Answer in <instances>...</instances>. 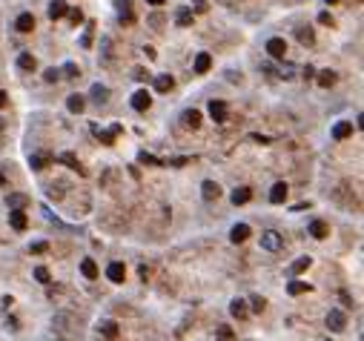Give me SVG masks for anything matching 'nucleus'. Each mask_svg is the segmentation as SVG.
I'll list each match as a JSON object with an SVG mask.
<instances>
[{
  "label": "nucleus",
  "mask_w": 364,
  "mask_h": 341,
  "mask_svg": "<svg viewBox=\"0 0 364 341\" xmlns=\"http://www.w3.org/2000/svg\"><path fill=\"white\" fill-rule=\"evenodd\" d=\"M249 304H252V313H264V307H267V301L261 298V295H252Z\"/></svg>",
  "instance_id": "obj_39"
},
{
  "label": "nucleus",
  "mask_w": 364,
  "mask_h": 341,
  "mask_svg": "<svg viewBox=\"0 0 364 341\" xmlns=\"http://www.w3.org/2000/svg\"><path fill=\"white\" fill-rule=\"evenodd\" d=\"M353 135V123L350 120H338L335 126H333V138L335 141H344V138H350Z\"/></svg>",
  "instance_id": "obj_12"
},
{
  "label": "nucleus",
  "mask_w": 364,
  "mask_h": 341,
  "mask_svg": "<svg viewBox=\"0 0 364 341\" xmlns=\"http://www.w3.org/2000/svg\"><path fill=\"white\" fill-rule=\"evenodd\" d=\"M310 264H313V258H298V261H293V267H290V273L293 275H298V273H304V270H307V267H310Z\"/></svg>",
  "instance_id": "obj_33"
},
{
  "label": "nucleus",
  "mask_w": 364,
  "mask_h": 341,
  "mask_svg": "<svg viewBox=\"0 0 364 341\" xmlns=\"http://www.w3.org/2000/svg\"><path fill=\"white\" fill-rule=\"evenodd\" d=\"M207 9H210V3H207V0H192V12H198V15H204Z\"/></svg>",
  "instance_id": "obj_41"
},
{
  "label": "nucleus",
  "mask_w": 364,
  "mask_h": 341,
  "mask_svg": "<svg viewBox=\"0 0 364 341\" xmlns=\"http://www.w3.org/2000/svg\"><path fill=\"white\" fill-rule=\"evenodd\" d=\"M318 23H324V26H333V15H330V12H321V15H318Z\"/></svg>",
  "instance_id": "obj_44"
},
{
  "label": "nucleus",
  "mask_w": 364,
  "mask_h": 341,
  "mask_svg": "<svg viewBox=\"0 0 364 341\" xmlns=\"http://www.w3.org/2000/svg\"><path fill=\"white\" fill-rule=\"evenodd\" d=\"M307 290H310L307 281H290V284H287V292H290V295H301V292H307Z\"/></svg>",
  "instance_id": "obj_32"
},
{
  "label": "nucleus",
  "mask_w": 364,
  "mask_h": 341,
  "mask_svg": "<svg viewBox=\"0 0 364 341\" xmlns=\"http://www.w3.org/2000/svg\"><path fill=\"white\" fill-rule=\"evenodd\" d=\"M86 101H83V95H69V112H75V115H81Z\"/></svg>",
  "instance_id": "obj_30"
},
{
  "label": "nucleus",
  "mask_w": 364,
  "mask_h": 341,
  "mask_svg": "<svg viewBox=\"0 0 364 341\" xmlns=\"http://www.w3.org/2000/svg\"><path fill=\"white\" fill-rule=\"evenodd\" d=\"M92 98H95L98 103L109 101V89H106V86H100V84H95V86H92Z\"/></svg>",
  "instance_id": "obj_34"
},
{
  "label": "nucleus",
  "mask_w": 364,
  "mask_h": 341,
  "mask_svg": "<svg viewBox=\"0 0 364 341\" xmlns=\"http://www.w3.org/2000/svg\"><path fill=\"white\" fill-rule=\"evenodd\" d=\"M149 75L144 72V69H135V81H147Z\"/></svg>",
  "instance_id": "obj_45"
},
{
  "label": "nucleus",
  "mask_w": 364,
  "mask_h": 341,
  "mask_svg": "<svg viewBox=\"0 0 364 341\" xmlns=\"http://www.w3.org/2000/svg\"><path fill=\"white\" fill-rule=\"evenodd\" d=\"M201 195H204V201H218L221 187H218L215 181H204V184H201Z\"/></svg>",
  "instance_id": "obj_11"
},
{
  "label": "nucleus",
  "mask_w": 364,
  "mask_h": 341,
  "mask_svg": "<svg viewBox=\"0 0 364 341\" xmlns=\"http://www.w3.org/2000/svg\"><path fill=\"white\" fill-rule=\"evenodd\" d=\"M3 129H6V123H3V118H0V132H3Z\"/></svg>",
  "instance_id": "obj_49"
},
{
  "label": "nucleus",
  "mask_w": 364,
  "mask_h": 341,
  "mask_svg": "<svg viewBox=\"0 0 364 341\" xmlns=\"http://www.w3.org/2000/svg\"><path fill=\"white\" fill-rule=\"evenodd\" d=\"M249 238V227L247 224H235L230 229V241L232 244H241V241H247Z\"/></svg>",
  "instance_id": "obj_15"
},
{
  "label": "nucleus",
  "mask_w": 364,
  "mask_h": 341,
  "mask_svg": "<svg viewBox=\"0 0 364 341\" xmlns=\"http://www.w3.org/2000/svg\"><path fill=\"white\" fill-rule=\"evenodd\" d=\"M210 118L215 123H224L227 120V103L224 101H210Z\"/></svg>",
  "instance_id": "obj_8"
},
{
  "label": "nucleus",
  "mask_w": 364,
  "mask_h": 341,
  "mask_svg": "<svg viewBox=\"0 0 364 341\" xmlns=\"http://www.w3.org/2000/svg\"><path fill=\"white\" fill-rule=\"evenodd\" d=\"M324 3H330V6H333V3H338V0H324Z\"/></svg>",
  "instance_id": "obj_50"
},
{
  "label": "nucleus",
  "mask_w": 364,
  "mask_h": 341,
  "mask_svg": "<svg viewBox=\"0 0 364 341\" xmlns=\"http://www.w3.org/2000/svg\"><path fill=\"white\" fill-rule=\"evenodd\" d=\"M81 46H92V34H89V32L81 37Z\"/></svg>",
  "instance_id": "obj_46"
},
{
  "label": "nucleus",
  "mask_w": 364,
  "mask_h": 341,
  "mask_svg": "<svg viewBox=\"0 0 364 341\" xmlns=\"http://www.w3.org/2000/svg\"><path fill=\"white\" fill-rule=\"evenodd\" d=\"M15 29H17V32H23V34L32 32V29H34V15H32V12H23V15H17Z\"/></svg>",
  "instance_id": "obj_10"
},
{
  "label": "nucleus",
  "mask_w": 364,
  "mask_h": 341,
  "mask_svg": "<svg viewBox=\"0 0 364 341\" xmlns=\"http://www.w3.org/2000/svg\"><path fill=\"white\" fill-rule=\"evenodd\" d=\"M81 273L89 278V281H95L98 278V264H95V258H83L81 261Z\"/></svg>",
  "instance_id": "obj_18"
},
{
  "label": "nucleus",
  "mask_w": 364,
  "mask_h": 341,
  "mask_svg": "<svg viewBox=\"0 0 364 341\" xmlns=\"http://www.w3.org/2000/svg\"><path fill=\"white\" fill-rule=\"evenodd\" d=\"M147 3H152V6H161V3H164V0H147Z\"/></svg>",
  "instance_id": "obj_48"
},
{
  "label": "nucleus",
  "mask_w": 364,
  "mask_h": 341,
  "mask_svg": "<svg viewBox=\"0 0 364 341\" xmlns=\"http://www.w3.org/2000/svg\"><path fill=\"white\" fill-rule=\"evenodd\" d=\"M149 106H152V95H149L147 89H138L132 95V109L135 112H147Z\"/></svg>",
  "instance_id": "obj_3"
},
{
  "label": "nucleus",
  "mask_w": 364,
  "mask_h": 341,
  "mask_svg": "<svg viewBox=\"0 0 364 341\" xmlns=\"http://www.w3.org/2000/svg\"><path fill=\"white\" fill-rule=\"evenodd\" d=\"M9 224H12V229L23 232V229L29 227V218H26V212H23V209H9Z\"/></svg>",
  "instance_id": "obj_6"
},
{
  "label": "nucleus",
  "mask_w": 364,
  "mask_h": 341,
  "mask_svg": "<svg viewBox=\"0 0 364 341\" xmlns=\"http://www.w3.org/2000/svg\"><path fill=\"white\" fill-rule=\"evenodd\" d=\"M43 78H46V84H55V81L61 78V72H58V69H46V75H43Z\"/></svg>",
  "instance_id": "obj_43"
},
{
  "label": "nucleus",
  "mask_w": 364,
  "mask_h": 341,
  "mask_svg": "<svg viewBox=\"0 0 364 341\" xmlns=\"http://www.w3.org/2000/svg\"><path fill=\"white\" fill-rule=\"evenodd\" d=\"M17 66L23 69V72H32V69L37 66V60H34V57H32V55H29V52H23V55L17 57Z\"/></svg>",
  "instance_id": "obj_28"
},
{
  "label": "nucleus",
  "mask_w": 364,
  "mask_h": 341,
  "mask_svg": "<svg viewBox=\"0 0 364 341\" xmlns=\"http://www.w3.org/2000/svg\"><path fill=\"white\" fill-rule=\"evenodd\" d=\"M327 327H330L333 333H341V330L347 327V315H344L341 310H330V313H327Z\"/></svg>",
  "instance_id": "obj_2"
},
{
  "label": "nucleus",
  "mask_w": 364,
  "mask_h": 341,
  "mask_svg": "<svg viewBox=\"0 0 364 341\" xmlns=\"http://www.w3.org/2000/svg\"><path fill=\"white\" fill-rule=\"evenodd\" d=\"M66 15H69V20H72L75 26H78V23H83V12H81V9H69Z\"/></svg>",
  "instance_id": "obj_40"
},
{
  "label": "nucleus",
  "mask_w": 364,
  "mask_h": 341,
  "mask_svg": "<svg viewBox=\"0 0 364 341\" xmlns=\"http://www.w3.org/2000/svg\"><path fill=\"white\" fill-rule=\"evenodd\" d=\"M98 333L100 336H106V339H118V324L112 318H106V321H100L98 324Z\"/></svg>",
  "instance_id": "obj_20"
},
{
  "label": "nucleus",
  "mask_w": 364,
  "mask_h": 341,
  "mask_svg": "<svg viewBox=\"0 0 364 341\" xmlns=\"http://www.w3.org/2000/svg\"><path fill=\"white\" fill-rule=\"evenodd\" d=\"M66 12H69L66 0H52V3H49V17H52V20H61V17H66Z\"/></svg>",
  "instance_id": "obj_13"
},
{
  "label": "nucleus",
  "mask_w": 364,
  "mask_h": 341,
  "mask_svg": "<svg viewBox=\"0 0 364 341\" xmlns=\"http://www.w3.org/2000/svg\"><path fill=\"white\" fill-rule=\"evenodd\" d=\"M29 204V198L26 195H20V192H9V209H26Z\"/></svg>",
  "instance_id": "obj_23"
},
{
  "label": "nucleus",
  "mask_w": 364,
  "mask_h": 341,
  "mask_svg": "<svg viewBox=\"0 0 364 341\" xmlns=\"http://www.w3.org/2000/svg\"><path fill=\"white\" fill-rule=\"evenodd\" d=\"M175 23H178V26H189V23H192V9H189V6H181V9L175 12Z\"/></svg>",
  "instance_id": "obj_24"
},
{
  "label": "nucleus",
  "mask_w": 364,
  "mask_h": 341,
  "mask_svg": "<svg viewBox=\"0 0 364 341\" xmlns=\"http://www.w3.org/2000/svg\"><path fill=\"white\" fill-rule=\"evenodd\" d=\"M132 0H118V9H121V20H126V23H132Z\"/></svg>",
  "instance_id": "obj_31"
},
{
  "label": "nucleus",
  "mask_w": 364,
  "mask_h": 341,
  "mask_svg": "<svg viewBox=\"0 0 364 341\" xmlns=\"http://www.w3.org/2000/svg\"><path fill=\"white\" fill-rule=\"evenodd\" d=\"M281 244H284V238L275 232V229H267V232H261V247H264V250H270V253H278V250H281Z\"/></svg>",
  "instance_id": "obj_1"
},
{
  "label": "nucleus",
  "mask_w": 364,
  "mask_h": 341,
  "mask_svg": "<svg viewBox=\"0 0 364 341\" xmlns=\"http://www.w3.org/2000/svg\"><path fill=\"white\" fill-rule=\"evenodd\" d=\"M34 278H37L40 284H52V275H49L46 267H34Z\"/></svg>",
  "instance_id": "obj_37"
},
{
  "label": "nucleus",
  "mask_w": 364,
  "mask_h": 341,
  "mask_svg": "<svg viewBox=\"0 0 364 341\" xmlns=\"http://www.w3.org/2000/svg\"><path fill=\"white\" fill-rule=\"evenodd\" d=\"M249 198H252V189H249V187H238V189H235V192H232V195H230V201H232V204H235V206L247 204Z\"/></svg>",
  "instance_id": "obj_17"
},
{
  "label": "nucleus",
  "mask_w": 364,
  "mask_h": 341,
  "mask_svg": "<svg viewBox=\"0 0 364 341\" xmlns=\"http://www.w3.org/2000/svg\"><path fill=\"white\" fill-rule=\"evenodd\" d=\"M230 313L238 318V321H241V318H247V301H244V298H235V301L230 304Z\"/></svg>",
  "instance_id": "obj_21"
},
{
  "label": "nucleus",
  "mask_w": 364,
  "mask_h": 341,
  "mask_svg": "<svg viewBox=\"0 0 364 341\" xmlns=\"http://www.w3.org/2000/svg\"><path fill=\"white\" fill-rule=\"evenodd\" d=\"M296 37H298V43H301V46H313V43H315L313 29H298V32H296Z\"/></svg>",
  "instance_id": "obj_29"
},
{
  "label": "nucleus",
  "mask_w": 364,
  "mask_h": 341,
  "mask_svg": "<svg viewBox=\"0 0 364 341\" xmlns=\"http://www.w3.org/2000/svg\"><path fill=\"white\" fill-rule=\"evenodd\" d=\"M6 103H9V98H6V92H3V89H0V109H3V106H6Z\"/></svg>",
  "instance_id": "obj_47"
},
{
  "label": "nucleus",
  "mask_w": 364,
  "mask_h": 341,
  "mask_svg": "<svg viewBox=\"0 0 364 341\" xmlns=\"http://www.w3.org/2000/svg\"><path fill=\"white\" fill-rule=\"evenodd\" d=\"M215 339L218 341H235V330L230 324H218L215 327Z\"/></svg>",
  "instance_id": "obj_26"
},
{
  "label": "nucleus",
  "mask_w": 364,
  "mask_h": 341,
  "mask_svg": "<svg viewBox=\"0 0 364 341\" xmlns=\"http://www.w3.org/2000/svg\"><path fill=\"white\" fill-rule=\"evenodd\" d=\"M287 192H290V187H287L284 181H278V184L273 187V192H270V201H273V204H284V201H287Z\"/></svg>",
  "instance_id": "obj_14"
},
{
  "label": "nucleus",
  "mask_w": 364,
  "mask_h": 341,
  "mask_svg": "<svg viewBox=\"0 0 364 341\" xmlns=\"http://www.w3.org/2000/svg\"><path fill=\"white\" fill-rule=\"evenodd\" d=\"M46 164H49V158H46V155H32V158H29V167H32V170H46Z\"/></svg>",
  "instance_id": "obj_35"
},
{
  "label": "nucleus",
  "mask_w": 364,
  "mask_h": 341,
  "mask_svg": "<svg viewBox=\"0 0 364 341\" xmlns=\"http://www.w3.org/2000/svg\"><path fill=\"white\" fill-rule=\"evenodd\" d=\"M138 161H141V164H152V167H164L161 158H155V155H149V152H141L138 155Z\"/></svg>",
  "instance_id": "obj_36"
},
{
  "label": "nucleus",
  "mask_w": 364,
  "mask_h": 341,
  "mask_svg": "<svg viewBox=\"0 0 364 341\" xmlns=\"http://www.w3.org/2000/svg\"><path fill=\"white\" fill-rule=\"evenodd\" d=\"M118 132H121V123H115L112 129H98V126H95V138H98L103 146H112V143H115V135H118Z\"/></svg>",
  "instance_id": "obj_7"
},
{
  "label": "nucleus",
  "mask_w": 364,
  "mask_h": 341,
  "mask_svg": "<svg viewBox=\"0 0 364 341\" xmlns=\"http://www.w3.org/2000/svg\"><path fill=\"white\" fill-rule=\"evenodd\" d=\"M267 52H270V57L281 60L284 55H287V43H284V37H270V40H267Z\"/></svg>",
  "instance_id": "obj_4"
},
{
  "label": "nucleus",
  "mask_w": 364,
  "mask_h": 341,
  "mask_svg": "<svg viewBox=\"0 0 364 341\" xmlns=\"http://www.w3.org/2000/svg\"><path fill=\"white\" fill-rule=\"evenodd\" d=\"M58 161H61V164H66L69 170H75V172H81V175H86V170L81 167V161H78V158H75L72 152H61V155H58Z\"/></svg>",
  "instance_id": "obj_16"
},
{
  "label": "nucleus",
  "mask_w": 364,
  "mask_h": 341,
  "mask_svg": "<svg viewBox=\"0 0 364 341\" xmlns=\"http://www.w3.org/2000/svg\"><path fill=\"white\" fill-rule=\"evenodd\" d=\"M106 278H109L112 284H123V278H126V267H123L121 261H112V264L106 267Z\"/></svg>",
  "instance_id": "obj_5"
},
{
  "label": "nucleus",
  "mask_w": 364,
  "mask_h": 341,
  "mask_svg": "<svg viewBox=\"0 0 364 341\" xmlns=\"http://www.w3.org/2000/svg\"><path fill=\"white\" fill-rule=\"evenodd\" d=\"M183 123L192 126V129H198L201 126V112L198 109H186V112H183Z\"/></svg>",
  "instance_id": "obj_27"
},
{
  "label": "nucleus",
  "mask_w": 364,
  "mask_h": 341,
  "mask_svg": "<svg viewBox=\"0 0 364 341\" xmlns=\"http://www.w3.org/2000/svg\"><path fill=\"white\" fill-rule=\"evenodd\" d=\"M338 81V75L333 72V69H324V72H318V86H324V89H330L333 84Z\"/></svg>",
  "instance_id": "obj_22"
},
{
  "label": "nucleus",
  "mask_w": 364,
  "mask_h": 341,
  "mask_svg": "<svg viewBox=\"0 0 364 341\" xmlns=\"http://www.w3.org/2000/svg\"><path fill=\"white\" fill-rule=\"evenodd\" d=\"M210 66H212V55L210 52H198L195 55V75H207Z\"/></svg>",
  "instance_id": "obj_9"
},
{
  "label": "nucleus",
  "mask_w": 364,
  "mask_h": 341,
  "mask_svg": "<svg viewBox=\"0 0 364 341\" xmlns=\"http://www.w3.org/2000/svg\"><path fill=\"white\" fill-rule=\"evenodd\" d=\"M310 235L318 238V241H324L327 235H330V227H327L324 221H313V224H310Z\"/></svg>",
  "instance_id": "obj_19"
},
{
  "label": "nucleus",
  "mask_w": 364,
  "mask_h": 341,
  "mask_svg": "<svg viewBox=\"0 0 364 341\" xmlns=\"http://www.w3.org/2000/svg\"><path fill=\"white\" fill-rule=\"evenodd\" d=\"M63 72H66V78H78V75H81V69L75 66V63H66V66H63Z\"/></svg>",
  "instance_id": "obj_42"
},
{
  "label": "nucleus",
  "mask_w": 364,
  "mask_h": 341,
  "mask_svg": "<svg viewBox=\"0 0 364 341\" xmlns=\"http://www.w3.org/2000/svg\"><path fill=\"white\" fill-rule=\"evenodd\" d=\"M172 86H175L172 75H155V89H158V92H169Z\"/></svg>",
  "instance_id": "obj_25"
},
{
  "label": "nucleus",
  "mask_w": 364,
  "mask_h": 341,
  "mask_svg": "<svg viewBox=\"0 0 364 341\" xmlns=\"http://www.w3.org/2000/svg\"><path fill=\"white\" fill-rule=\"evenodd\" d=\"M46 250H49V244H46V241H34L32 247H29V253H32V256H43Z\"/></svg>",
  "instance_id": "obj_38"
}]
</instances>
